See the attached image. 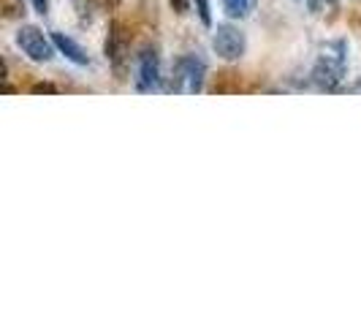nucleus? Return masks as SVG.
<instances>
[{"mask_svg": "<svg viewBox=\"0 0 361 326\" xmlns=\"http://www.w3.org/2000/svg\"><path fill=\"white\" fill-rule=\"evenodd\" d=\"M345 71H348V44L343 38H337V41H329L321 49L312 71H310V79L318 90L337 92L345 79Z\"/></svg>", "mask_w": 361, "mask_h": 326, "instance_id": "1", "label": "nucleus"}, {"mask_svg": "<svg viewBox=\"0 0 361 326\" xmlns=\"http://www.w3.org/2000/svg\"><path fill=\"white\" fill-rule=\"evenodd\" d=\"M204 79H207V63L196 54H180L171 68L169 90L182 92V95H199L204 90Z\"/></svg>", "mask_w": 361, "mask_h": 326, "instance_id": "2", "label": "nucleus"}, {"mask_svg": "<svg viewBox=\"0 0 361 326\" xmlns=\"http://www.w3.org/2000/svg\"><path fill=\"white\" fill-rule=\"evenodd\" d=\"M104 54H106L109 66L114 76L123 82L128 79V63H130V36H128L126 25L123 22H109V33L104 41Z\"/></svg>", "mask_w": 361, "mask_h": 326, "instance_id": "3", "label": "nucleus"}, {"mask_svg": "<svg viewBox=\"0 0 361 326\" xmlns=\"http://www.w3.org/2000/svg\"><path fill=\"white\" fill-rule=\"evenodd\" d=\"M163 87L161 71V52L158 47H145L136 54V90L139 92H158Z\"/></svg>", "mask_w": 361, "mask_h": 326, "instance_id": "4", "label": "nucleus"}, {"mask_svg": "<svg viewBox=\"0 0 361 326\" xmlns=\"http://www.w3.org/2000/svg\"><path fill=\"white\" fill-rule=\"evenodd\" d=\"M17 47L27 54L33 63H47V60H52L54 49H57L52 38L44 36L41 28H36V25H22V28H19Z\"/></svg>", "mask_w": 361, "mask_h": 326, "instance_id": "5", "label": "nucleus"}, {"mask_svg": "<svg viewBox=\"0 0 361 326\" xmlns=\"http://www.w3.org/2000/svg\"><path fill=\"white\" fill-rule=\"evenodd\" d=\"M212 49H215L217 57L234 63L239 60L245 49H247V41H245V33L234 28V25H217L215 36H212Z\"/></svg>", "mask_w": 361, "mask_h": 326, "instance_id": "6", "label": "nucleus"}, {"mask_svg": "<svg viewBox=\"0 0 361 326\" xmlns=\"http://www.w3.org/2000/svg\"><path fill=\"white\" fill-rule=\"evenodd\" d=\"M52 41H54V47H57V52L66 54V60H71L76 66H90V54L85 52L71 36H66V33H52Z\"/></svg>", "mask_w": 361, "mask_h": 326, "instance_id": "7", "label": "nucleus"}, {"mask_svg": "<svg viewBox=\"0 0 361 326\" xmlns=\"http://www.w3.org/2000/svg\"><path fill=\"white\" fill-rule=\"evenodd\" d=\"M310 14L326 19V22H334L340 17V0H307Z\"/></svg>", "mask_w": 361, "mask_h": 326, "instance_id": "8", "label": "nucleus"}, {"mask_svg": "<svg viewBox=\"0 0 361 326\" xmlns=\"http://www.w3.org/2000/svg\"><path fill=\"white\" fill-rule=\"evenodd\" d=\"M258 6V0H223V11L231 19H245L250 17Z\"/></svg>", "mask_w": 361, "mask_h": 326, "instance_id": "9", "label": "nucleus"}, {"mask_svg": "<svg viewBox=\"0 0 361 326\" xmlns=\"http://www.w3.org/2000/svg\"><path fill=\"white\" fill-rule=\"evenodd\" d=\"M234 90H239V73L234 71L217 73V82L215 87H212V92H234Z\"/></svg>", "mask_w": 361, "mask_h": 326, "instance_id": "10", "label": "nucleus"}, {"mask_svg": "<svg viewBox=\"0 0 361 326\" xmlns=\"http://www.w3.org/2000/svg\"><path fill=\"white\" fill-rule=\"evenodd\" d=\"M0 8H3V17L6 19H17L25 14V6L19 3V0H3L0 3Z\"/></svg>", "mask_w": 361, "mask_h": 326, "instance_id": "11", "label": "nucleus"}, {"mask_svg": "<svg viewBox=\"0 0 361 326\" xmlns=\"http://www.w3.org/2000/svg\"><path fill=\"white\" fill-rule=\"evenodd\" d=\"M196 3V11L204 28H212V8H209V0H193Z\"/></svg>", "mask_w": 361, "mask_h": 326, "instance_id": "12", "label": "nucleus"}, {"mask_svg": "<svg viewBox=\"0 0 361 326\" xmlns=\"http://www.w3.org/2000/svg\"><path fill=\"white\" fill-rule=\"evenodd\" d=\"M30 92H33V95H57L60 87L52 85V82H36V85L30 87Z\"/></svg>", "mask_w": 361, "mask_h": 326, "instance_id": "13", "label": "nucleus"}, {"mask_svg": "<svg viewBox=\"0 0 361 326\" xmlns=\"http://www.w3.org/2000/svg\"><path fill=\"white\" fill-rule=\"evenodd\" d=\"M169 3H171L174 14H180V17H185V14L190 11V0H169Z\"/></svg>", "mask_w": 361, "mask_h": 326, "instance_id": "14", "label": "nucleus"}, {"mask_svg": "<svg viewBox=\"0 0 361 326\" xmlns=\"http://www.w3.org/2000/svg\"><path fill=\"white\" fill-rule=\"evenodd\" d=\"M30 3H33L36 14H41V17H47V14H49V0H30Z\"/></svg>", "mask_w": 361, "mask_h": 326, "instance_id": "15", "label": "nucleus"}, {"mask_svg": "<svg viewBox=\"0 0 361 326\" xmlns=\"http://www.w3.org/2000/svg\"><path fill=\"white\" fill-rule=\"evenodd\" d=\"M350 92H361V82H356V85L350 87Z\"/></svg>", "mask_w": 361, "mask_h": 326, "instance_id": "16", "label": "nucleus"}]
</instances>
